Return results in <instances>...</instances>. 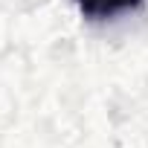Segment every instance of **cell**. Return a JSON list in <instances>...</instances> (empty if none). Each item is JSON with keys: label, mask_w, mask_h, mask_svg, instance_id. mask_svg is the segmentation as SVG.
<instances>
[{"label": "cell", "mask_w": 148, "mask_h": 148, "mask_svg": "<svg viewBox=\"0 0 148 148\" xmlns=\"http://www.w3.org/2000/svg\"><path fill=\"white\" fill-rule=\"evenodd\" d=\"M76 6L84 18L90 21H105V18H113L119 12H131V9H139L142 0H76Z\"/></svg>", "instance_id": "obj_1"}]
</instances>
